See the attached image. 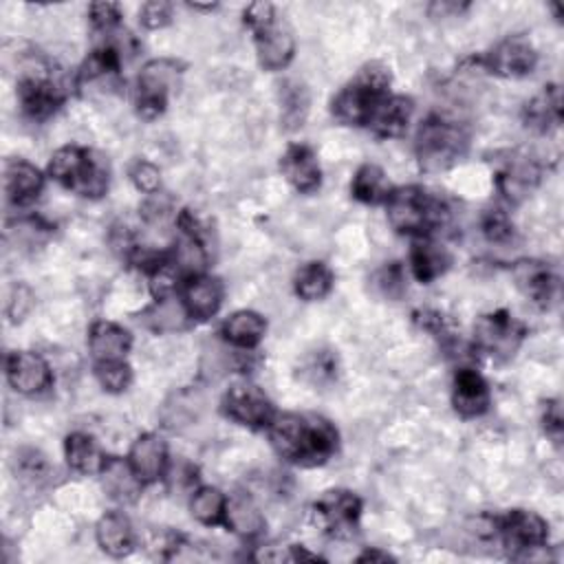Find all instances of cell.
<instances>
[{
	"label": "cell",
	"instance_id": "cell-17",
	"mask_svg": "<svg viewBox=\"0 0 564 564\" xmlns=\"http://www.w3.org/2000/svg\"><path fill=\"white\" fill-rule=\"evenodd\" d=\"M491 390L487 379L471 366H458L452 377V408L460 419H478L489 412Z\"/></svg>",
	"mask_w": 564,
	"mask_h": 564
},
{
	"label": "cell",
	"instance_id": "cell-3",
	"mask_svg": "<svg viewBox=\"0 0 564 564\" xmlns=\"http://www.w3.org/2000/svg\"><path fill=\"white\" fill-rule=\"evenodd\" d=\"M46 174L57 185L90 200L104 198L110 187L108 159L93 148H84L75 143L62 145L51 154Z\"/></svg>",
	"mask_w": 564,
	"mask_h": 564
},
{
	"label": "cell",
	"instance_id": "cell-38",
	"mask_svg": "<svg viewBox=\"0 0 564 564\" xmlns=\"http://www.w3.org/2000/svg\"><path fill=\"white\" fill-rule=\"evenodd\" d=\"M480 231L489 242L505 245L513 238L516 227L505 209L491 207V209H485V214L480 216Z\"/></svg>",
	"mask_w": 564,
	"mask_h": 564
},
{
	"label": "cell",
	"instance_id": "cell-4",
	"mask_svg": "<svg viewBox=\"0 0 564 564\" xmlns=\"http://www.w3.org/2000/svg\"><path fill=\"white\" fill-rule=\"evenodd\" d=\"M469 150V132L456 119L432 112L427 115L414 137V156L423 172L436 174L454 167Z\"/></svg>",
	"mask_w": 564,
	"mask_h": 564
},
{
	"label": "cell",
	"instance_id": "cell-1",
	"mask_svg": "<svg viewBox=\"0 0 564 564\" xmlns=\"http://www.w3.org/2000/svg\"><path fill=\"white\" fill-rule=\"evenodd\" d=\"M273 452L295 467H319L339 449V432L315 412H278L264 430Z\"/></svg>",
	"mask_w": 564,
	"mask_h": 564
},
{
	"label": "cell",
	"instance_id": "cell-27",
	"mask_svg": "<svg viewBox=\"0 0 564 564\" xmlns=\"http://www.w3.org/2000/svg\"><path fill=\"white\" fill-rule=\"evenodd\" d=\"M524 128L546 134L562 123V90L557 84H546L540 95L522 106Z\"/></svg>",
	"mask_w": 564,
	"mask_h": 564
},
{
	"label": "cell",
	"instance_id": "cell-15",
	"mask_svg": "<svg viewBox=\"0 0 564 564\" xmlns=\"http://www.w3.org/2000/svg\"><path fill=\"white\" fill-rule=\"evenodd\" d=\"M518 291L538 308H551L560 295V275L555 269L535 258H520L511 267Z\"/></svg>",
	"mask_w": 564,
	"mask_h": 564
},
{
	"label": "cell",
	"instance_id": "cell-35",
	"mask_svg": "<svg viewBox=\"0 0 564 564\" xmlns=\"http://www.w3.org/2000/svg\"><path fill=\"white\" fill-rule=\"evenodd\" d=\"M225 511H227V494H223L218 487L200 485L192 491L189 513L200 524L205 527L225 524Z\"/></svg>",
	"mask_w": 564,
	"mask_h": 564
},
{
	"label": "cell",
	"instance_id": "cell-39",
	"mask_svg": "<svg viewBox=\"0 0 564 564\" xmlns=\"http://www.w3.org/2000/svg\"><path fill=\"white\" fill-rule=\"evenodd\" d=\"M132 185L143 194H156L161 189V170L148 159H134L128 167Z\"/></svg>",
	"mask_w": 564,
	"mask_h": 564
},
{
	"label": "cell",
	"instance_id": "cell-8",
	"mask_svg": "<svg viewBox=\"0 0 564 564\" xmlns=\"http://www.w3.org/2000/svg\"><path fill=\"white\" fill-rule=\"evenodd\" d=\"M527 335V324L505 308L482 313L474 322V348L494 361L513 359Z\"/></svg>",
	"mask_w": 564,
	"mask_h": 564
},
{
	"label": "cell",
	"instance_id": "cell-18",
	"mask_svg": "<svg viewBox=\"0 0 564 564\" xmlns=\"http://www.w3.org/2000/svg\"><path fill=\"white\" fill-rule=\"evenodd\" d=\"M46 176L37 165H33L26 159H7L2 167V187L4 198L15 209L33 205L42 189H44Z\"/></svg>",
	"mask_w": 564,
	"mask_h": 564
},
{
	"label": "cell",
	"instance_id": "cell-2",
	"mask_svg": "<svg viewBox=\"0 0 564 564\" xmlns=\"http://www.w3.org/2000/svg\"><path fill=\"white\" fill-rule=\"evenodd\" d=\"M383 205L390 227L410 238L434 236L449 220V207L443 196L416 183L392 187Z\"/></svg>",
	"mask_w": 564,
	"mask_h": 564
},
{
	"label": "cell",
	"instance_id": "cell-21",
	"mask_svg": "<svg viewBox=\"0 0 564 564\" xmlns=\"http://www.w3.org/2000/svg\"><path fill=\"white\" fill-rule=\"evenodd\" d=\"M181 300H183L185 311L192 317V322H207L223 306L225 284L220 278H216L212 273H198L183 284Z\"/></svg>",
	"mask_w": 564,
	"mask_h": 564
},
{
	"label": "cell",
	"instance_id": "cell-33",
	"mask_svg": "<svg viewBox=\"0 0 564 564\" xmlns=\"http://www.w3.org/2000/svg\"><path fill=\"white\" fill-rule=\"evenodd\" d=\"M392 192V183L381 165L364 163L350 181V194L364 205H383Z\"/></svg>",
	"mask_w": 564,
	"mask_h": 564
},
{
	"label": "cell",
	"instance_id": "cell-11",
	"mask_svg": "<svg viewBox=\"0 0 564 564\" xmlns=\"http://www.w3.org/2000/svg\"><path fill=\"white\" fill-rule=\"evenodd\" d=\"M220 412L225 419L249 430H267L278 414L269 394L249 379L229 383L220 397Z\"/></svg>",
	"mask_w": 564,
	"mask_h": 564
},
{
	"label": "cell",
	"instance_id": "cell-31",
	"mask_svg": "<svg viewBox=\"0 0 564 564\" xmlns=\"http://www.w3.org/2000/svg\"><path fill=\"white\" fill-rule=\"evenodd\" d=\"M101 482H104V489L106 494L117 500V502H123V505H130L134 502L139 496H141V489L145 487L132 471V467L128 465L126 458H119V456H108L106 458V465L101 469Z\"/></svg>",
	"mask_w": 564,
	"mask_h": 564
},
{
	"label": "cell",
	"instance_id": "cell-43",
	"mask_svg": "<svg viewBox=\"0 0 564 564\" xmlns=\"http://www.w3.org/2000/svg\"><path fill=\"white\" fill-rule=\"evenodd\" d=\"M542 430L553 441V445L562 443L564 436V416H562V401L560 399H546L542 405Z\"/></svg>",
	"mask_w": 564,
	"mask_h": 564
},
{
	"label": "cell",
	"instance_id": "cell-23",
	"mask_svg": "<svg viewBox=\"0 0 564 564\" xmlns=\"http://www.w3.org/2000/svg\"><path fill=\"white\" fill-rule=\"evenodd\" d=\"M408 264L416 282L430 284L447 273V269L452 267V253L443 242L434 240L432 236L414 238L410 247Z\"/></svg>",
	"mask_w": 564,
	"mask_h": 564
},
{
	"label": "cell",
	"instance_id": "cell-14",
	"mask_svg": "<svg viewBox=\"0 0 564 564\" xmlns=\"http://www.w3.org/2000/svg\"><path fill=\"white\" fill-rule=\"evenodd\" d=\"M478 64L505 79H520L535 70L538 66V51L524 35H507L498 44H494L482 57H478Z\"/></svg>",
	"mask_w": 564,
	"mask_h": 564
},
{
	"label": "cell",
	"instance_id": "cell-9",
	"mask_svg": "<svg viewBox=\"0 0 564 564\" xmlns=\"http://www.w3.org/2000/svg\"><path fill=\"white\" fill-rule=\"evenodd\" d=\"M15 86L20 112L35 123L51 119L66 101L64 86L53 79L46 64L24 66Z\"/></svg>",
	"mask_w": 564,
	"mask_h": 564
},
{
	"label": "cell",
	"instance_id": "cell-28",
	"mask_svg": "<svg viewBox=\"0 0 564 564\" xmlns=\"http://www.w3.org/2000/svg\"><path fill=\"white\" fill-rule=\"evenodd\" d=\"M223 527H227L231 533H236L240 538L251 540L264 531L267 520L249 494L236 491V494L227 496V511H225Z\"/></svg>",
	"mask_w": 564,
	"mask_h": 564
},
{
	"label": "cell",
	"instance_id": "cell-25",
	"mask_svg": "<svg viewBox=\"0 0 564 564\" xmlns=\"http://www.w3.org/2000/svg\"><path fill=\"white\" fill-rule=\"evenodd\" d=\"M88 350L93 361L126 359L132 348V335L128 328L112 319H95L88 326Z\"/></svg>",
	"mask_w": 564,
	"mask_h": 564
},
{
	"label": "cell",
	"instance_id": "cell-36",
	"mask_svg": "<svg viewBox=\"0 0 564 564\" xmlns=\"http://www.w3.org/2000/svg\"><path fill=\"white\" fill-rule=\"evenodd\" d=\"M95 379L108 394H121L132 386L134 372L126 359H110V361H95L93 364Z\"/></svg>",
	"mask_w": 564,
	"mask_h": 564
},
{
	"label": "cell",
	"instance_id": "cell-41",
	"mask_svg": "<svg viewBox=\"0 0 564 564\" xmlns=\"http://www.w3.org/2000/svg\"><path fill=\"white\" fill-rule=\"evenodd\" d=\"M33 304H35V295H33L31 286H26V284H22V282H15V284L11 286V291H9L7 308H4L9 322H11V324L22 322V319L31 313Z\"/></svg>",
	"mask_w": 564,
	"mask_h": 564
},
{
	"label": "cell",
	"instance_id": "cell-29",
	"mask_svg": "<svg viewBox=\"0 0 564 564\" xmlns=\"http://www.w3.org/2000/svg\"><path fill=\"white\" fill-rule=\"evenodd\" d=\"M64 458L73 471L93 476V474H101L108 456L101 452L99 443L90 434L70 432L64 438Z\"/></svg>",
	"mask_w": 564,
	"mask_h": 564
},
{
	"label": "cell",
	"instance_id": "cell-44",
	"mask_svg": "<svg viewBox=\"0 0 564 564\" xmlns=\"http://www.w3.org/2000/svg\"><path fill=\"white\" fill-rule=\"evenodd\" d=\"M412 322H414L419 328H423V330L432 333L434 337L443 339V344L454 337V335L449 333V328H447L445 317H443L438 311H434V308H416V311L412 313Z\"/></svg>",
	"mask_w": 564,
	"mask_h": 564
},
{
	"label": "cell",
	"instance_id": "cell-6",
	"mask_svg": "<svg viewBox=\"0 0 564 564\" xmlns=\"http://www.w3.org/2000/svg\"><path fill=\"white\" fill-rule=\"evenodd\" d=\"M245 26L253 33V48L260 68L284 70L295 55V37L291 26L278 18L271 2H251L242 11Z\"/></svg>",
	"mask_w": 564,
	"mask_h": 564
},
{
	"label": "cell",
	"instance_id": "cell-20",
	"mask_svg": "<svg viewBox=\"0 0 564 564\" xmlns=\"http://www.w3.org/2000/svg\"><path fill=\"white\" fill-rule=\"evenodd\" d=\"M280 172L300 194H313L322 185V165L308 143H291L280 156Z\"/></svg>",
	"mask_w": 564,
	"mask_h": 564
},
{
	"label": "cell",
	"instance_id": "cell-24",
	"mask_svg": "<svg viewBox=\"0 0 564 564\" xmlns=\"http://www.w3.org/2000/svg\"><path fill=\"white\" fill-rule=\"evenodd\" d=\"M97 546L110 557H128L137 546V533L123 511H106L95 524Z\"/></svg>",
	"mask_w": 564,
	"mask_h": 564
},
{
	"label": "cell",
	"instance_id": "cell-30",
	"mask_svg": "<svg viewBox=\"0 0 564 564\" xmlns=\"http://www.w3.org/2000/svg\"><path fill=\"white\" fill-rule=\"evenodd\" d=\"M280 123L284 130H297L304 126L311 110V90L302 79L289 77L278 86Z\"/></svg>",
	"mask_w": 564,
	"mask_h": 564
},
{
	"label": "cell",
	"instance_id": "cell-7",
	"mask_svg": "<svg viewBox=\"0 0 564 564\" xmlns=\"http://www.w3.org/2000/svg\"><path fill=\"white\" fill-rule=\"evenodd\" d=\"M185 64L176 57H154L143 64L134 82V110L141 119L152 121L161 117L170 104L172 93L181 84Z\"/></svg>",
	"mask_w": 564,
	"mask_h": 564
},
{
	"label": "cell",
	"instance_id": "cell-16",
	"mask_svg": "<svg viewBox=\"0 0 564 564\" xmlns=\"http://www.w3.org/2000/svg\"><path fill=\"white\" fill-rule=\"evenodd\" d=\"M4 375L9 386L24 397H40L53 386L48 361L33 350H11L4 359Z\"/></svg>",
	"mask_w": 564,
	"mask_h": 564
},
{
	"label": "cell",
	"instance_id": "cell-5",
	"mask_svg": "<svg viewBox=\"0 0 564 564\" xmlns=\"http://www.w3.org/2000/svg\"><path fill=\"white\" fill-rule=\"evenodd\" d=\"M392 73L383 62L364 64L330 101V115L341 126H366L375 106L390 95Z\"/></svg>",
	"mask_w": 564,
	"mask_h": 564
},
{
	"label": "cell",
	"instance_id": "cell-10",
	"mask_svg": "<svg viewBox=\"0 0 564 564\" xmlns=\"http://www.w3.org/2000/svg\"><path fill=\"white\" fill-rule=\"evenodd\" d=\"M496 535L511 560H529L549 542V522L529 509H509L494 518Z\"/></svg>",
	"mask_w": 564,
	"mask_h": 564
},
{
	"label": "cell",
	"instance_id": "cell-42",
	"mask_svg": "<svg viewBox=\"0 0 564 564\" xmlns=\"http://www.w3.org/2000/svg\"><path fill=\"white\" fill-rule=\"evenodd\" d=\"M139 22L148 31L163 29L172 22V4L165 0H150L143 2L139 9Z\"/></svg>",
	"mask_w": 564,
	"mask_h": 564
},
{
	"label": "cell",
	"instance_id": "cell-34",
	"mask_svg": "<svg viewBox=\"0 0 564 564\" xmlns=\"http://www.w3.org/2000/svg\"><path fill=\"white\" fill-rule=\"evenodd\" d=\"M141 322L145 328L154 333H176V330H183L192 322V317L187 315L183 300L174 295L165 300H154L141 313Z\"/></svg>",
	"mask_w": 564,
	"mask_h": 564
},
{
	"label": "cell",
	"instance_id": "cell-26",
	"mask_svg": "<svg viewBox=\"0 0 564 564\" xmlns=\"http://www.w3.org/2000/svg\"><path fill=\"white\" fill-rule=\"evenodd\" d=\"M267 335V319L251 308L234 311L220 324V337L240 350H256Z\"/></svg>",
	"mask_w": 564,
	"mask_h": 564
},
{
	"label": "cell",
	"instance_id": "cell-45",
	"mask_svg": "<svg viewBox=\"0 0 564 564\" xmlns=\"http://www.w3.org/2000/svg\"><path fill=\"white\" fill-rule=\"evenodd\" d=\"M355 560H357V562H394V555H390V553L383 551V549L372 546V549L361 551Z\"/></svg>",
	"mask_w": 564,
	"mask_h": 564
},
{
	"label": "cell",
	"instance_id": "cell-19",
	"mask_svg": "<svg viewBox=\"0 0 564 564\" xmlns=\"http://www.w3.org/2000/svg\"><path fill=\"white\" fill-rule=\"evenodd\" d=\"M126 460L143 485H152L165 478L167 474V467H170L167 443L163 441V436L154 432H143L132 441Z\"/></svg>",
	"mask_w": 564,
	"mask_h": 564
},
{
	"label": "cell",
	"instance_id": "cell-13",
	"mask_svg": "<svg viewBox=\"0 0 564 564\" xmlns=\"http://www.w3.org/2000/svg\"><path fill=\"white\" fill-rule=\"evenodd\" d=\"M542 181L540 163L524 152H505L502 159H496L494 183L505 200L518 205L529 198Z\"/></svg>",
	"mask_w": 564,
	"mask_h": 564
},
{
	"label": "cell",
	"instance_id": "cell-37",
	"mask_svg": "<svg viewBox=\"0 0 564 564\" xmlns=\"http://www.w3.org/2000/svg\"><path fill=\"white\" fill-rule=\"evenodd\" d=\"M375 289L379 295L388 300H401L403 293L408 291V280H405V269L401 262H386L372 278Z\"/></svg>",
	"mask_w": 564,
	"mask_h": 564
},
{
	"label": "cell",
	"instance_id": "cell-22",
	"mask_svg": "<svg viewBox=\"0 0 564 564\" xmlns=\"http://www.w3.org/2000/svg\"><path fill=\"white\" fill-rule=\"evenodd\" d=\"M414 115V99L408 95H386L368 117L366 128L379 139H399L408 132Z\"/></svg>",
	"mask_w": 564,
	"mask_h": 564
},
{
	"label": "cell",
	"instance_id": "cell-12",
	"mask_svg": "<svg viewBox=\"0 0 564 564\" xmlns=\"http://www.w3.org/2000/svg\"><path fill=\"white\" fill-rule=\"evenodd\" d=\"M364 511V500L352 489H326L311 507V516L315 524L333 535V538H348L357 531L359 518Z\"/></svg>",
	"mask_w": 564,
	"mask_h": 564
},
{
	"label": "cell",
	"instance_id": "cell-32",
	"mask_svg": "<svg viewBox=\"0 0 564 564\" xmlns=\"http://www.w3.org/2000/svg\"><path fill=\"white\" fill-rule=\"evenodd\" d=\"M335 286L333 269L322 260L304 262L293 275V291L304 302L324 300Z\"/></svg>",
	"mask_w": 564,
	"mask_h": 564
},
{
	"label": "cell",
	"instance_id": "cell-40",
	"mask_svg": "<svg viewBox=\"0 0 564 564\" xmlns=\"http://www.w3.org/2000/svg\"><path fill=\"white\" fill-rule=\"evenodd\" d=\"M88 20L97 35L121 26V7L117 2H93L88 7Z\"/></svg>",
	"mask_w": 564,
	"mask_h": 564
}]
</instances>
